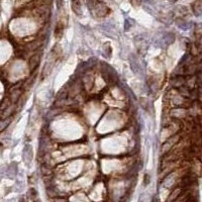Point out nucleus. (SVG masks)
Listing matches in <instances>:
<instances>
[{
    "label": "nucleus",
    "instance_id": "4",
    "mask_svg": "<svg viewBox=\"0 0 202 202\" xmlns=\"http://www.w3.org/2000/svg\"><path fill=\"white\" fill-rule=\"evenodd\" d=\"M149 183H150V176L146 175L144 176V185H148Z\"/></svg>",
    "mask_w": 202,
    "mask_h": 202
},
{
    "label": "nucleus",
    "instance_id": "2",
    "mask_svg": "<svg viewBox=\"0 0 202 202\" xmlns=\"http://www.w3.org/2000/svg\"><path fill=\"white\" fill-rule=\"evenodd\" d=\"M72 7H73V10H74V12L76 14L80 15V14L82 13V11H81V4H80L79 0H73Z\"/></svg>",
    "mask_w": 202,
    "mask_h": 202
},
{
    "label": "nucleus",
    "instance_id": "3",
    "mask_svg": "<svg viewBox=\"0 0 202 202\" xmlns=\"http://www.w3.org/2000/svg\"><path fill=\"white\" fill-rule=\"evenodd\" d=\"M193 11L197 16H200V14H201V1L200 0H198V1L193 4Z\"/></svg>",
    "mask_w": 202,
    "mask_h": 202
},
{
    "label": "nucleus",
    "instance_id": "1",
    "mask_svg": "<svg viewBox=\"0 0 202 202\" xmlns=\"http://www.w3.org/2000/svg\"><path fill=\"white\" fill-rule=\"evenodd\" d=\"M63 32H64V27L61 22H58L56 27V29H55V37L56 39H61L62 35H63Z\"/></svg>",
    "mask_w": 202,
    "mask_h": 202
}]
</instances>
